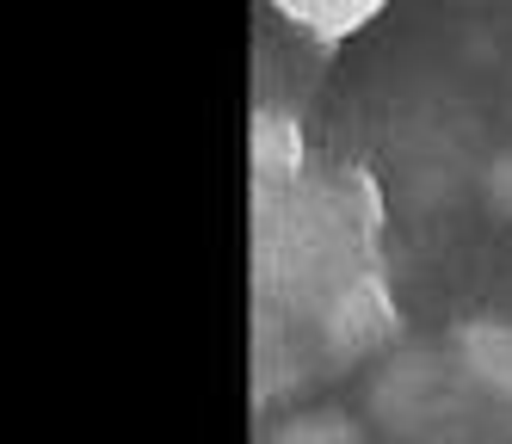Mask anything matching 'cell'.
Instances as JSON below:
<instances>
[{"label": "cell", "mask_w": 512, "mask_h": 444, "mask_svg": "<svg viewBox=\"0 0 512 444\" xmlns=\"http://www.w3.org/2000/svg\"><path fill=\"white\" fill-rule=\"evenodd\" d=\"M463 346H469V364L482 370L494 389L512 395V327H469Z\"/></svg>", "instance_id": "cell-1"}, {"label": "cell", "mask_w": 512, "mask_h": 444, "mask_svg": "<svg viewBox=\"0 0 512 444\" xmlns=\"http://www.w3.org/2000/svg\"><path fill=\"white\" fill-rule=\"evenodd\" d=\"M278 444H346V426H334V420H309V426H290Z\"/></svg>", "instance_id": "cell-2"}, {"label": "cell", "mask_w": 512, "mask_h": 444, "mask_svg": "<svg viewBox=\"0 0 512 444\" xmlns=\"http://www.w3.org/2000/svg\"><path fill=\"white\" fill-rule=\"evenodd\" d=\"M297 19H309V25H321V31H340V25H358V19H371V7H346V13H297Z\"/></svg>", "instance_id": "cell-3"}, {"label": "cell", "mask_w": 512, "mask_h": 444, "mask_svg": "<svg viewBox=\"0 0 512 444\" xmlns=\"http://www.w3.org/2000/svg\"><path fill=\"white\" fill-rule=\"evenodd\" d=\"M494 204H500V210H512V161H500V167H494Z\"/></svg>", "instance_id": "cell-4"}]
</instances>
